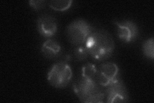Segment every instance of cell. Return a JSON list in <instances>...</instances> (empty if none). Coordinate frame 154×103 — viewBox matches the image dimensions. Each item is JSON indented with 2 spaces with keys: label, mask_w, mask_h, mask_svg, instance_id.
<instances>
[{
  "label": "cell",
  "mask_w": 154,
  "mask_h": 103,
  "mask_svg": "<svg viewBox=\"0 0 154 103\" xmlns=\"http://www.w3.org/2000/svg\"><path fill=\"white\" fill-rule=\"evenodd\" d=\"M85 45L89 54L98 61L109 58L114 50V41L112 36L103 29L91 33Z\"/></svg>",
  "instance_id": "obj_1"
},
{
  "label": "cell",
  "mask_w": 154,
  "mask_h": 103,
  "mask_svg": "<svg viewBox=\"0 0 154 103\" xmlns=\"http://www.w3.org/2000/svg\"><path fill=\"white\" fill-rule=\"evenodd\" d=\"M73 90L81 102L84 103L103 102L105 94L98 86L95 79L81 77L74 83Z\"/></svg>",
  "instance_id": "obj_2"
},
{
  "label": "cell",
  "mask_w": 154,
  "mask_h": 103,
  "mask_svg": "<svg viewBox=\"0 0 154 103\" xmlns=\"http://www.w3.org/2000/svg\"><path fill=\"white\" fill-rule=\"evenodd\" d=\"M73 77L70 66L64 62L55 63L48 72L47 79L50 84L56 88H64Z\"/></svg>",
  "instance_id": "obj_3"
},
{
  "label": "cell",
  "mask_w": 154,
  "mask_h": 103,
  "mask_svg": "<svg viewBox=\"0 0 154 103\" xmlns=\"http://www.w3.org/2000/svg\"><path fill=\"white\" fill-rule=\"evenodd\" d=\"M91 33L92 27L83 19H76L67 28V39L70 43L76 46L84 45Z\"/></svg>",
  "instance_id": "obj_4"
},
{
  "label": "cell",
  "mask_w": 154,
  "mask_h": 103,
  "mask_svg": "<svg viewBox=\"0 0 154 103\" xmlns=\"http://www.w3.org/2000/svg\"><path fill=\"white\" fill-rule=\"evenodd\" d=\"M106 87H107L106 90L107 102L114 103L128 101V92L122 80L118 79Z\"/></svg>",
  "instance_id": "obj_5"
},
{
  "label": "cell",
  "mask_w": 154,
  "mask_h": 103,
  "mask_svg": "<svg viewBox=\"0 0 154 103\" xmlns=\"http://www.w3.org/2000/svg\"><path fill=\"white\" fill-rule=\"evenodd\" d=\"M119 68L116 64L111 62L103 63L97 72V80L99 85L107 86L118 79Z\"/></svg>",
  "instance_id": "obj_6"
},
{
  "label": "cell",
  "mask_w": 154,
  "mask_h": 103,
  "mask_svg": "<svg viewBox=\"0 0 154 103\" xmlns=\"http://www.w3.org/2000/svg\"><path fill=\"white\" fill-rule=\"evenodd\" d=\"M118 36L122 41L129 43L136 40L138 35V28L136 23L131 21L123 22L116 21Z\"/></svg>",
  "instance_id": "obj_7"
},
{
  "label": "cell",
  "mask_w": 154,
  "mask_h": 103,
  "mask_svg": "<svg viewBox=\"0 0 154 103\" xmlns=\"http://www.w3.org/2000/svg\"><path fill=\"white\" fill-rule=\"evenodd\" d=\"M37 27L41 36L45 37H50L57 33L58 23L55 18L45 14L37 19Z\"/></svg>",
  "instance_id": "obj_8"
},
{
  "label": "cell",
  "mask_w": 154,
  "mask_h": 103,
  "mask_svg": "<svg viewBox=\"0 0 154 103\" xmlns=\"http://www.w3.org/2000/svg\"><path fill=\"white\" fill-rule=\"evenodd\" d=\"M61 46L57 41L54 40H48L42 44L41 52L47 58L52 59L59 55Z\"/></svg>",
  "instance_id": "obj_9"
},
{
  "label": "cell",
  "mask_w": 154,
  "mask_h": 103,
  "mask_svg": "<svg viewBox=\"0 0 154 103\" xmlns=\"http://www.w3.org/2000/svg\"><path fill=\"white\" fill-rule=\"evenodd\" d=\"M97 68L94 64L88 63L82 68L81 77L87 78V79H95V78L97 77Z\"/></svg>",
  "instance_id": "obj_10"
},
{
  "label": "cell",
  "mask_w": 154,
  "mask_h": 103,
  "mask_svg": "<svg viewBox=\"0 0 154 103\" xmlns=\"http://www.w3.org/2000/svg\"><path fill=\"white\" fill-rule=\"evenodd\" d=\"M73 1L66 0V1H51L49 3L51 8L55 11L64 12L68 10L72 5Z\"/></svg>",
  "instance_id": "obj_11"
},
{
  "label": "cell",
  "mask_w": 154,
  "mask_h": 103,
  "mask_svg": "<svg viewBox=\"0 0 154 103\" xmlns=\"http://www.w3.org/2000/svg\"><path fill=\"white\" fill-rule=\"evenodd\" d=\"M154 41L153 38L151 37L144 41L143 45V52L144 55L148 58L153 60L154 59Z\"/></svg>",
  "instance_id": "obj_12"
},
{
  "label": "cell",
  "mask_w": 154,
  "mask_h": 103,
  "mask_svg": "<svg viewBox=\"0 0 154 103\" xmlns=\"http://www.w3.org/2000/svg\"><path fill=\"white\" fill-rule=\"evenodd\" d=\"M89 52L85 45H82L77 46L74 50V56L77 60L83 61L88 57L89 56Z\"/></svg>",
  "instance_id": "obj_13"
},
{
  "label": "cell",
  "mask_w": 154,
  "mask_h": 103,
  "mask_svg": "<svg viewBox=\"0 0 154 103\" xmlns=\"http://www.w3.org/2000/svg\"><path fill=\"white\" fill-rule=\"evenodd\" d=\"M46 2L43 1V0H40V1H37V0H32V1H29V5L31 7H32L35 11H38V10L42 9L45 5Z\"/></svg>",
  "instance_id": "obj_14"
}]
</instances>
